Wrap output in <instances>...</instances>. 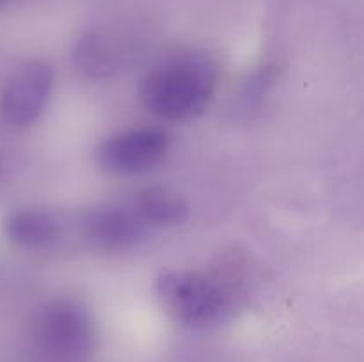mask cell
<instances>
[{"label": "cell", "instance_id": "6da1fadb", "mask_svg": "<svg viewBox=\"0 0 364 362\" xmlns=\"http://www.w3.org/2000/svg\"><path fill=\"white\" fill-rule=\"evenodd\" d=\"M247 266L237 256L220 258L206 270H167L156 279L166 311L188 327L219 323L244 297Z\"/></svg>", "mask_w": 364, "mask_h": 362}, {"label": "cell", "instance_id": "7a4b0ae2", "mask_svg": "<svg viewBox=\"0 0 364 362\" xmlns=\"http://www.w3.org/2000/svg\"><path fill=\"white\" fill-rule=\"evenodd\" d=\"M217 80L219 70L210 55L201 52L174 53L146 73L141 99L160 119H194L212 102Z\"/></svg>", "mask_w": 364, "mask_h": 362}, {"label": "cell", "instance_id": "3957f363", "mask_svg": "<svg viewBox=\"0 0 364 362\" xmlns=\"http://www.w3.org/2000/svg\"><path fill=\"white\" fill-rule=\"evenodd\" d=\"M32 339L38 350L48 358L78 362L91 355L96 327L84 305L71 298H55L36 312Z\"/></svg>", "mask_w": 364, "mask_h": 362}, {"label": "cell", "instance_id": "277c9868", "mask_svg": "<svg viewBox=\"0 0 364 362\" xmlns=\"http://www.w3.org/2000/svg\"><path fill=\"white\" fill-rule=\"evenodd\" d=\"M70 231L91 248L124 251L146 238L149 229L124 199L82 209L68 219V233Z\"/></svg>", "mask_w": 364, "mask_h": 362}, {"label": "cell", "instance_id": "5b68a950", "mask_svg": "<svg viewBox=\"0 0 364 362\" xmlns=\"http://www.w3.org/2000/svg\"><path fill=\"white\" fill-rule=\"evenodd\" d=\"M53 70L41 59L25 60L0 91V116L7 126L23 130L41 117L52 98Z\"/></svg>", "mask_w": 364, "mask_h": 362}, {"label": "cell", "instance_id": "8992f818", "mask_svg": "<svg viewBox=\"0 0 364 362\" xmlns=\"http://www.w3.org/2000/svg\"><path fill=\"white\" fill-rule=\"evenodd\" d=\"M169 149L171 135L162 128H132L112 135L100 146L98 163L110 174L135 176L160 165Z\"/></svg>", "mask_w": 364, "mask_h": 362}, {"label": "cell", "instance_id": "52a82bcc", "mask_svg": "<svg viewBox=\"0 0 364 362\" xmlns=\"http://www.w3.org/2000/svg\"><path fill=\"white\" fill-rule=\"evenodd\" d=\"M7 238L20 248L41 252L55 248L68 238V216L46 208H20L6 220Z\"/></svg>", "mask_w": 364, "mask_h": 362}, {"label": "cell", "instance_id": "ba28073f", "mask_svg": "<svg viewBox=\"0 0 364 362\" xmlns=\"http://www.w3.org/2000/svg\"><path fill=\"white\" fill-rule=\"evenodd\" d=\"M134 55L132 48L119 35L105 34V32H92L78 41L75 50V66L84 77L102 78L112 77L121 70L128 59Z\"/></svg>", "mask_w": 364, "mask_h": 362}, {"label": "cell", "instance_id": "9c48e42d", "mask_svg": "<svg viewBox=\"0 0 364 362\" xmlns=\"http://www.w3.org/2000/svg\"><path fill=\"white\" fill-rule=\"evenodd\" d=\"M127 199L148 229L178 226L187 220V201L180 192L169 187L151 185L139 188Z\"/></svg>", "mask_w": 364, "mask_h": 362}]
</instances>
